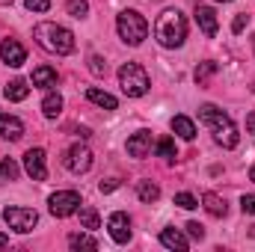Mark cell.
I'll use <instances>...</instances> for the list:
<instances>
[{
  "label": "cell",
  "instance_id": "obj_1",
  "mask_svg": "<svg viewBox=\"0 0 255 252\" xmlns=\"http://www.w3.org/2000/svg\"><path fill=\"white\" fill-rule=\"evenodd\" d=\"M199 122L211 127L214 142L223 145V148H235V145L241 142V133H238V127L232 122V116L223 113V110L214 107V104H202V107H199Z\"/></svg>",
  "mask_w": 255,
  "mask_h": 252
},
{
  "label": "cell",
  "instance_id": "obj_2",
  "mask_svg": "<svg viewBox=\"0 0 255 252\" xmlns=\"http://www.w3.org/2000/svg\"><path fill=\"white\" fill-rule=\"evenodd\" d=\"M33 36H36L39 48L48 51V54L65 57V54L74 51V33L68 27H63V24H57V21H39L33 27Z\"/></svg>",
  "mask_w": 255,
  "mask_h": 252
},
{
  "label": "cell",
  "instance_id": "obj_3",
  "mask_svg": "<svg viewBox=\"0 0 255 252\" xmlns=\"http://www.w3.org/2000/svg\"><path fill=\"white\" fill-rule=\"evenodd\" d=\"M154 39L163 48H181L187 39V18L178 9H163L154 21Z\"/></svg>",
  "mask_w": 255,
  "mask_h": 252
},
{
  "label": "cell",
  "instance_id": "obj_4",
  "mask_svg": "<svg viewBox=\"0 0 255 252\" xmlns=\"http://www.w3.org/2000/svg\"><path fill=\"white\" fill-rule=\"evenodd\" d=\"M116 30H119V36H122V42L125 45H142L145 42V36H148V21L136 12V9H125V12H119V18H116Z\"/></svg>",
  "mask_w": 255,
  "mask_h": 252
},
{
  "label": "cell",
  "instance_id": "obj_5",
  "mask_svg": "<svg viewBox=\"0 0 255 252\" xmlns=\"http://www.w3.org/2000/svg\"><path fill=\"white\" fill-rule=\"evenodd\" d=\"M119 86H122V92H125L128 98H142L148 92L151 80H148L145 68L139 63H125L119 68Z\"/></svg>",
  "mask_w": 255,
  "mask_h": 252
},
{
  "label": "cell",
  "instance_id": "obj_6",
  "mask_svg": "<svg viewBox=\"0 0 255 252\" xmlns=\"http://www.w3.org/2000/svg\"><path fill=\"white\" fill-rule=\"evenodd\" d=\"M83 202H80V196L74 193V190H57L51 199H48V211L54 214V217H71V214H77V208H80Z\"/></svg>",
  "mask_w": 255,
  "mask_h": 252
},
{
  "label": "cell",
  "instance_id": "obj_7",
  "mask_svg": "<svg viewBox=\"0 0 255 252\" xmlns=\"http://www.w3.org/2000/svg\"><path fill=\"white\" fill-rule=\"evenodd\" d=\"M3 220H6V226L15 229L18 235H27V232L36 229L39 214H36L33 208H6V211H3Z\"/></svg>",
  "mask_w": 255,
  "mask_h": 252
},
{
  "label": "cell",
  "instance_id": "obj_8",
  "mask_svg": "<svg viewBox=\"0 0 255 252\" xmlns=\"http://www.w3.org/2000/svg\"><path fill=\"white\" fill-rule=\"evenodd\" d=\"M63 166L68 172H74V175L89 172V169H92V151H89L83 142H74V145L63 154Z\"/></svg>",
  "mask_w": 255,
  "mask_h": 252
},
{
  "label": "cell",
  "instance_id": "obj_9",
  "mask_svg": "<svg viewBox=\"0 0 255 252\" xmlns=\"http://www.w3.org/2000/svg\"><path fill=\"white\" fill-rule=\"evenodd\" d=\"M0 60L9 65V68H21V65L27 63V51H24V45H21L18 39H3V45H0Z\"/></svg>",
  "mask_w": 255,
  "mask_h": 252
},
{
  "label": "cell",
  "instance_id": "obj_10",
  "mask_svg": "<svg viewBox=\"0 0 255 252\" xmlns=\"http://www.w3.org/2000/svg\"><path fill=\"white\" fill-rule=\"evenodd\" d=\"M24 169L33 181H45L48 178V166H45V151L42 148H30L24 154Z\"/></svg>",
  "mask_w": 255,
  "mask_h": 252
},
{
  "label": "cell",
  "instance_id": "obj_11",
  "mask_svg": "<svg viewBox=\"0 0 255 252\" xmlns=\"http://www.w3.org/2000/svg\"><path fill=\"white\" fill-rule=\"evenodd\" d=\"M107 232H110V238H113L116 244H128V241H130V220H128V214H122V211L110 214Z\"/></svg>",
  "mask_w": 255,
  "mask_h": 252
},
{
  "label": "cell",
  "instance_id": "obj_12",
  "mask_svg": "<svg viewBox=\"0 0 255 252\" xmlns=\"http://www.w3.org/2000/svg\"><path fill=\"white\" fill-rule=\"evenodd\" d=\"M0 136L9 139V142H18L24 136V122L18 116H9V113H0Z\"/></svg>",
  "mask_w": 255,
  "mask_h": 252
},
{
  "label": "cell",
  "instance_id": "obj_13",
  "mask_svg": "<svg viewBox=\"0 0 255 252\" xmlns=\"http://www.w3.org/2000/svg\"><path fill=\"white\" fill-rule=\"evenodd\" d=\"M148 151H151V130H136L128 139V154L130 157H148Z\"/></svg>",
  "mask_w": 255,
  "mask_h": 252
},
{
  "label": "cell",
  "instance_id": "obj_14",
  "mask_svg": "<svg viewBox=\"0 0 255 252\" xmlns=\"http://www.w3.org/2000/svg\"><path fill=\"white\" fill-rule=\"evenodd\" d=\"M160 244H163L166 250H175V252H187V247H190L187 238H184L175 226H166V229L160 232Z\"/></svg>",
  "mask_w": 255,
  "mask_h": 252
},
{
  "label": "cell",
  "instance_id": "obj_15",
  "mask_svg": "<svg viewBox=\"0 0 255 252\" xmlns=\"http://www.w3.org/2000/svg\"><path fill=\"white\" fill-rule=\"evenodd\" d=\"M196 24H199V30L205 33V36H217V12L211 9V6H199L196 9Z\"/></svg>",
  "mask_w": 255,
  "mask_h": 252
},
{
  "label": "cell",
  "instance_id": "obj_16",
  "mask_svg": "<svg viewBox=\"0 0 255 252\" xmlns=\"http://www.w3.org/2000/svg\"><path fill=\"white\" fill-rule=\"evenodd\" d=\"M33 86L51 92V89L57 86V68H51V65H39V68H33Z\"/></svg>",
  "mask_w": 255,
  "mask_h": 252
},
{
  "label": "cell",
  "instance_id": "obj_17",
  "mask_svg": "<svg viewBox=\"0 0 255 252\" xmlns=\"http://www.w3.org/2000/svg\"><path fill=\"white\" fill-rule=\"evenodd\" d=\"M27 95H30V83H27V80H21V77L9 80V83H6V89H3V98H6V101H24Z\"/></svg>",
  "mask_w": 255,
  "mask_h": 252
},
{
  "label": "cell",
  "instance_id": "obj_18",
  "mask_svg": "<svg viewBox=\"0 0 255 252\" xmlns=\"http://www.w3.org/2000/svg\"><path fill=\"white\" fill-rule=\"evenodd\" d=\"M86 98L92 101V104H98V107H104V110H116L119 107V101L110 95V92H104V89H98V86H89L86 89Z\"/></svg>",
  "mask_w": 255,
  "mask_h": 252
},
{
  "label": "cell",
  "instance_id": "obj_19",
  "mask_svg": "<svg viewBox=\"0 0 255 252\" xmlns=\"http://www.w3.org/2000/svg\"><path fill=\"white\" fill-rule=\"evenodd\" d=\"M42 113H45L48 119H57V116L63 113V95L51 89V92L45 95V101H42Z\"/></svg>",
  "mask_w": 255,
  "mask_h": 252
},
{
  "label": "cell",
  "instance_id": "obj_20",
  "mask_svg": "<svg viewBox=\"0 0 255 252\" xmlns=\"http://www.w3.org/2000/svg\"><path fill=\"white\" fill-rule=\"evenodd\" d=\"M169 125H172V130H175L181 139H187V142L196 136V125H193V119H187V116H172Z\"/></svg>",
  "mask_w": 255,
  "mask_h": 252
},
{
  "label": "cell",
  "instance_id": "obj_21",
  "mask_svg": "<svg viewBox=\"0 0 255 252\" xmlns=\"http://www.w3.org/2000/svg\"><path fill=\"white\" fill-rule=\"evenodd\" d=\"M202 205H205V211H208L211 217H226V211H229L226 202H223L217 193H205V196H202Z\"/></svg>",
  "mask_w": 255,
  "mask_h": 252
},
{
  "label": "cell",
  "instance_id": "obj_22",
  "mask_svg": "<svg viewBox=\"0 0 255 252\" xmlns=\"http://www.w3.org/2000/svg\"><path fill=\"white\" fill-rule=\"evenodd\" d=\"M136 196H139V202L151 205V202L160 199V187H157L154 181H139V184H136Z\"/></svg>",
  "mask_w": 255,
  "mask_h": 252
},
{
  "label": "cell",
  "instance_id": "obj_23",
  "mask_svg": "<svg viewBox=\"0 0 255 252\" xmlns=\"http://www.w3.org/2000/svg\"><path fill=\"white\" fill-rule=\"evenodd\" d=\"M77 214H80V226L83 229H98L101 226V217H98V211L95 208H89V205H83V208H77Z\"/></svg>",
  "mask_w": 255,
  "mask_h": 252
},
{
  "label": "cell",
  "instance_id": "obj_24",
  "mask_svg": "<svg viewBox=\"0 0 255 252\" xmlns=\"http://www.w3.org/2000/svg\"><path fill=\"white\" fill-rule=\"evenodd\" d=\"M68 247L71 250H98V241L92 235H71L68 238Z\"/></svg>",
  "mask_w": 255,
  "mask_h": 252
},
{
  "label": "cell",
  "instance_id": "obj_25",
  "mask_svg": "<svg viewBox=\"0 0 255 252\" xmlns=\"http://www.w3.org/2000/svg\"><path fill=\"white\" fill-rule=\"evenodd\" d=\"M18 163L12 160V157H6V160H0V184H6V181H15L18 178Z\"/></svg>",
  "mask_w": 255,
  "mask_h": 252
},
{
  "label": "cell",
  "instance_id": "obj_26",
  "mask_svg": "<svg viewBox=\"0 0 255 252\" xmlns=\"http://www.w3.org/2000/svg\"><path fill=\"white\" fill-rule=\"evenodd\" d=\"M157 154H160L163 160H175V142H172L169 136H160V139H157Z\"/></svg>",
  "mask_w": 255,
  "mask_h": 252
},
{
  "label": "cell",
  "instance_id": "obj_27",
  "mask_svg": "<svg viewBox=\"0 0 255 252\" xmlns=\"http://www.w3.org/2000/svg\"><path fill=\"white\" fill-rule=\"evenodd\" d=\"M65 9H68L71 18H86V15H89V3H86V0H68Z\"/></svg>",
  "mask_w": 255,
  "mask_h": 252
},
{
  "label": "cell",
  "instance_id": "obj_28",
  "mask_svg": "<svg viewBox=\"0 0 255 252\" xmlns=\"http://www.w3.org/2000/svg\"><path fill=\"white\" fill-rule=\"evenodd\" d=\"M214 71H217V63H211V60L208 63H199L196 65V83H205Z\"/></svg>",
  "mask_w": 255,
  "mask_h": 252
},
{
  "label": "cell",
  "instance_id": "obj_29",
  "mask_svg": "<svg viewBox=\"0 0 255 252\" xmlns=\"http://www.w3.org/2000/svg\"><path fill=\"white\" fill-rule=\"evenodd\" d=\"M175 205L184 208V211H193V208H199V199L193 193H175Z\"/></svg>",
  "mask_w": 255,
  "mask_h": 252
},
{
  "label": "cell",
  "instance_id": "obj_30",
  "mask_svg": "<svg viewBox=\"0 0 255 252\" xmlns=\"http://www.w3.org/2000/svg\"><path fill=\"white\" fill-rule=\"evenodd\" d=\"M89 71H92L95 77H104V74H107V63H104L98 54H92V57H89Z\"/></svg>",
  "mask_w": 255,
  "mask_h": 252
},
{
  "label": "cell",
  "instance_id": "obj_31",
  "mask_svg": "<svg viewBox=\"0 0 255 252\" xmlns=\"http://www.w3.org/2000/svg\"><path fill=\"white\" fill-rule=\"evenodd\" d=\"M24 6L30 12H48L51 9V0H24Z\"/></svg>",
  "mask_w": 255,
  "mask_h": 252
},
{
  "label": "cell",
  "instance_id": "obj_32",
  "mask_svg": "<svg viewBox=\"0 0 255 252\" xmlns=\"http://www.w3.org/2000/svg\"><path fill=\"white\" fill-rule=\"evenodd\" d=\"M241 208H244V214H253V217H255V196H253V193L241 196Z\"/></svg>",
  "mask_w": 255,
  "mask_h": 252
},
{
  "label": "cell",
  "instance_id": "obj_33",
  "mask_svg": "<svg viewBox=\"0 0 255 252\" xmlns=\"http://www.w3.org/2000/svg\"><path fill=\"white\" fill-rule=\"evenodd\" d=\"M184 229H187V235H190L193 241H202V238H205V229H202L199 223H187Z\"/></svg>",
  "mask_w": 255,
  "mask_h": 252
},
{
  "label": "cell",
  "instance_id": "obj_34",
  "mask_svg": "<svg viewBox=\"0 0 255 252\" xmlns=\"http://www.w3.org/2000/svg\"><path fill=\"white\" fill-rule=\"evenodd\" d=\"M247 21H250V15H247V12H244V15H238V18H235V24H232V30H235V33H241V30L247 27Z\"/></svg>",
  "mask_w": 255,
  "mask_h": 252
},
{
  "label": "cell",
  "instance_id": "obj_35",
  "mask_svg": "<svg viewBox=\"0 0 255 252\" xmlns=\"http://www.w3.org/2000/svg\"><path fill=\"white\" fill-rule=\"evenodd\" d=\"M119 187V178H110V181H101V193H113Z\"/></svg>",
  "mask_w": 255,
  "mask_h": 252
},
{
  "label": "cell",
  "instance_id": "obj_36",
  "mask_svg": "<svg viewBox=\"0 0 255 252\" xmlns=\"http://www.w3.org/2000/svg\"><path fill=\"white\" fill-rule=\"evenodd\" d=\"M247 130L253 133V139H255V113H250V116H247Z\"/></svg>",
  "mask_w": 255,
  "mask_h": 252
},
{
  "label": "cell",
  "instance_id": "obj_37",
  "mask_svg": "<svg viewBox=\"0 0 255 252\" xmlns=\"http://www.w3.org/2000/svg\"><path fill=\"white\" fill-rule=\"evenodd\" d=\"M6 247H9V238H6V235L0 232V250H6Z\"/></svg>",
  "mask_w": 255,
  "mask_h": 252
},
{
  "label": "cell",
  "instance_id": "obj_38",
  "mask_svg": "<svg viewBox=\"0 0 255 252\" xmlns=\"http://www.w3.org/2000/svg\"><path fill=\"white\" fill-rule=\"evenodd\" d=\"M250 181H255V166L250 169Z\"/></svg>",
  "mask_w": 255,
  "mask_h": 252
},
{
  "label": "cell",
  "instance_id": "obj_39",
  "mask_svg": "<svg viewBox=\"0 0 255 252\" xmlns=\"http://www.w3.org/2000/svg\"><path fill=\"white\" fill-rule=\"evenodd\" d=\"M0 3H12V0H0Z\"/></svg>",
  "mask_w": 255,
  "mask_h": 252
},
{
  "label": "cell",
  "instance_id": "obj_40",
  "mask_svg": "<svg viewBox=\"0 0 255 252\" xmlns=\"http://www.w3.org/2000/svg\"><path fill=\"white\" fill-rule=\"evenodd\" d=\"M220 3H232V0H220Z\"/></svg>",
  "mask_w": 255,
  "mask_h": 252
},
{
  "label": "cell",
  "instance_id": "obj_41",
  "mask_svg": "<svg viewBox=\"0 0 255 252\" xmlns=\"http://www.w3.org/2000/svg\"><path fill=\"white\" fill-rule=\"evenodd\" d=\"M253 45H255V36H253Z\"/></svg>",
  "mask_w": 255,
  "mask_h": 252
}]
</instances>
